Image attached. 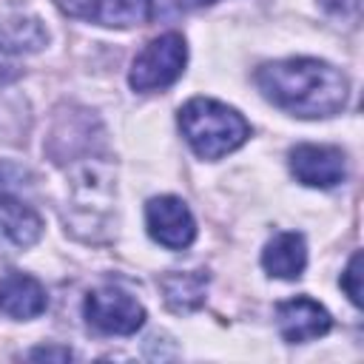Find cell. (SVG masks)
Here are the masks:
<instances>
[{
    "label": "cell",
    "mask_w": 364,
    "mask_h": 364,
    "mask_svg": "<svg viewBox=\"0 0 364 364\" xmlns=\"http://www.w3.org/2000/svg\"><path fill=\"white\" fill-rule=\"evenodd\" d=\"M63 14L102 28H134L151 20V0H51Z\"/></svg>",
    "instance_id": "obj_6"
},
{
    "label": "cell",
    "mask_w": 364,
    "mask_h": 364,
    "mask_svg": "<svg viewBox=\"0 0 364 364\" xmlns=\"http://www.w3.org/2000/svg\"><path fill=\"white\" fill-rule=\"evenodd\" d=\"M341 290L347 293V299L355 307H361V253H353L350 256V264L341 273Z\"/></svg>",
    "instance_id": "obj_14"
},
{
    "label": "cell",
    "mask_w": 364,
    "mask_h": 364,
    "mask_svg": "<svg viewBox=\"0 0 364 364\" xmlns=\"http://www.w3.org/2000/svg\"><path fill=\"white\" fill-rule=\"evenodd\" d=\"M290 173L307 188H336L347 176V159L336 145H296Z\"/></svg>",
    "instance_id": "obj_7"
},
{
    "label": "cell",
    "mask_w": 364,
    "mask_h": 364,
    "mask_svg": "<svg viewBox=\"0 0 364 364\" xmlns=\"http://www.w3.org/2000/svg\"><path fill=\"white\" fill-rule=\"evenodd\" d=\"M145 228L154 242L182 250L196 239V219L179 196H154L145 205Z\"/></svg>",
    "instance_id": "obj_5"
},
{
    "label": "cell",
    "mask_w": 364,
    "mask_h": 364,
    "mask_svg": "<svg viewBox=\"0 0 364 364\" xmlns=\"http://www.w3.org/2000/svg\"><path fill=\"white\" fill-rule=\"evenodd\" d=\"M185 9L182 0H151V20L154 17H171Z\"/></svg>",
    "instance_id": "obj_16"
},
{
    "label": "cell",
    "mask_w": 364,
    "mask_h": 364,
    "mask_svg": "<svg viewBox=\"0 0 364 364\" xmlns=\"http://www.w3.org/2000/svg\"><path fill=\"white\" fill-rule=\"evenodd\" d=\"M85 321L105 336H131L145 324V307L119 287H97L82 301Z\"/></svg>",
    "instance_id": "obj_4"
},
{
    "label": "cell",
    "mask_w": 364,
    "mask_h": 364,
    "mask_svg": "<svg viewBox=\"0 0 364 364\" xmlns=\"http://www.w3.org/2000/svg\"><path fill=\"white\" fill-rule=\"evenodd\" d=\"M276 327H279V336L284 341L304 344V341L327 336L333 327V318L316 299L296 296V299H287L276 307Z\"/></svg>",
    "instance_id": "obj_8"
},
{
    "label": "cell",
    "mask_w": 364,
    "mask_h": 364,
    "mask_svg": "<svg viewBox=\"0 0 364 364\" xmlns=\"http://www.w3.org/2000/svg\"><path fill=\"white\" fill-rule=\"evenodd\" d=\"M48 307V296L46 287L28 276V273H9L0 279V310L17 321H28L37 318L40 313H46Z\"/></svg>",
    "instance_id": "obj_10"
},
{
    "label": "cell",
    "mask_w": 364,
    "mask_h": 364,
    "mask_svg": "<svg viewBox=\"0 0 364 364\" xmlns=\"http://www.w3.org/2000/svg\"><path fill=\"white\" fill-rule=\"evenodd\" d=\"M48 40L37 17H14L0 23V48L6 51H37Z\"/></svg>",
    "instance_id": "obj_13"
},
{
    "label": "cell",
    "mask_w": 364,
    "mask_h": 364,
    "mask_svg": "<svg viewBox=\"0 0 364 364\" xmlns=\"http://www.w3.org/2000/svg\"><path fill=\"white\" fill-rule=\"evenodd\" d=\"M262 267L276 279H299L307 267V245L296 230L276 233L262 250Z\"/></svg>",
    "instance_id": "obj_11"
},
{
    "label": "cell",
    "mask_w": 364,
    "mask_h": 364,
    "mask_svg": "<svg viewBox=\"0 0 364 364\" xmlns=\"http://www.w3.org/2000/svg\"><path fill=\"white\" fill-rule=\"evenodd\" d=\"M43 236V219L17 196H0V253H23Z\"/></svg>",
    "instance_id": "obj_9"
},
{
    "label": "cell",
    "mask_w": 364,
    "mask_h": 364,
    "mask_svg": "<svg viewBox=\"0 0 364 364\" xmlns=\"http://www.w3.org/2000/svg\"><path fill=\"white\" fill-rule=\"evenodd\" d=\"M193 6H210V3H216V0H191Z\"/></svg>",
    "instance_id": "obj_18"
},
{
    "label": "cell",
    "mask_w": 364,
    "mask_h": 364,
    "mask_svg": "<svg viewBox=\"0 0 364 364\" xmlns=\"http://www.w3.org/2000/svg\"><path fill=\"white\" fill-rule=\"evenodd\" d=\"M28 358H51V361H68L74 358V353L68 347H37L28 353Z\"/></svg>",
    "instance_id": "obj_17"
},
{
    "label": "cell",
    "mask_w": 364,
    "mask_h": 364,
    "mask_svg": "<svg viewBox=\"0 0 364 364\" xmlns=\"http://www.w3.org/2000/svg\"><path fill=\"white\" fill-rule=\"evenodd\" d=\"M256 85L264 100L301 119L333 117L347 105L350 97L347 74L316 57L264 63L256 68Z\"/></svg>",
    "instance_id": "obj_1"
},
{
    "label": "cell",
    "mask_w": 364,
    "mask_h": 364,
    "mask_svg": "<svg viewBox=\"0 0 364 364\" xmlns=\"http://www.w3.org/2000/svg\"><path fill=\"white\" fill-rule=\"evenodd\" d=\"M188 63V46L185 37L176 31L159 34L154 37L131 63V74L128 82L134 91L148 94V91H162L168 85H173Z\"/></svg>",
    "instance_id": "obj_3"
},
{
    "label": "cell",
    "mask_w": 364,
    "mask_h": 364,
    "mask_svg": "<svg viewBox=\"0 0 364 364\" xmlns=\"http://www.w3.org/2000/svg\"><path fill=\"white\" fill-rule=\"evenodd\" d=\"M162 296L165 304L173 313H193L202 307L205 301V290H208V276L202 270H188V273H168L162 282Z\"/></svg>",
    "instance_id": "obj_12"
},
{
    "label": "cell",
    "mask_w": 364,
    "mask_h": 364,
    "mask_svg": "<svg viewBox=\"0 0 364 364\" xmlns=\"http://www.w3.org/2000/svg\"><path fill=\"white\" fill-rule=\"evenodd\" d=\"M179 128H182V136L188 139L191 151L208 162L233 154L250 136L247 119L236 108H230L219 100H210V97L188 100L179 108Z\"/></svg>",
    "instance_id": "obj_2"
},
{
    "label": "cell",
    "mask_w": 364,
    "mask_h": 364,
    "mask_svg": "<svg viewBox=\"0 0 364 364\" xmlns=\"http://www.w3.org/2000/svg\"><path fill=\"white\" fill-rule=\"evenodd\" d=\"M318 6L324 9V14L347 26L358 23V14H361V0H318Z\"/></svg>",
    "instance_id": "obj_15"
}]
</instances>
